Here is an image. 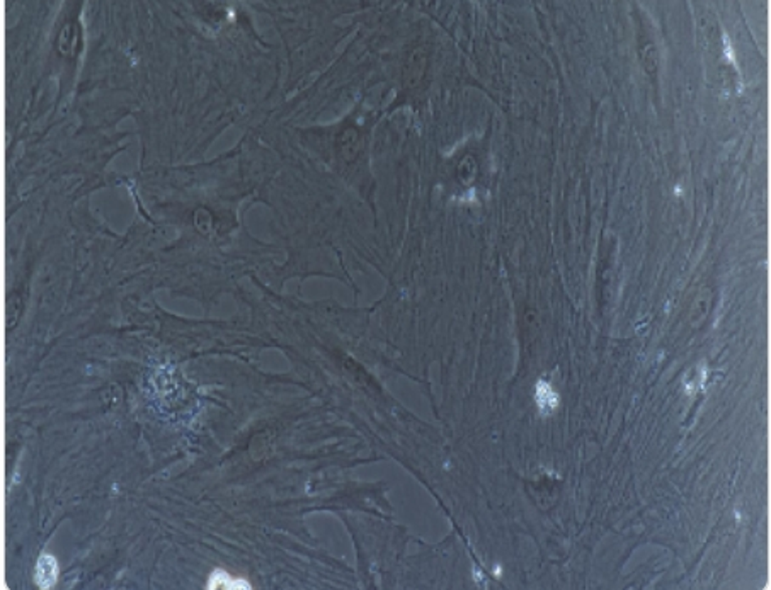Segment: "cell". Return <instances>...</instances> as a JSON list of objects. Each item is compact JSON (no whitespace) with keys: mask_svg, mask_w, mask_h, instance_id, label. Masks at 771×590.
Returning a JSON list of instances; mask_svg holds the SVG:
<instances>
[{"mask_svg":"<svg viewBox=\"0 0 771 590\" xmlns=\"http://www.w3.org/2000/svg\"><path fill=\"white\" fill-rule=\"evenodd\" d=\"M34 580L40 589H51L58 580V563L51 555H41L34 568Z\"/></svg>","mask_w":771,"mask_h":590,"instance_id":"6da1fadb","label":"cell"},{"mask_svg":"<svg viewBox=\"0 0 771 590\" xmlns=\"http://www.w3.org/2000/svg\"><path fill=\"white\" fill-rule=\"evenodd\" d=\"M206 587L211 589V590H217V589L249 590V589H252V585L249 584L247 580H244V579H232V577L228 575L225 570H222V568H217V570H213V574L210 575L208 585H206Z\"/></svg>","mask_w":771,"mask_h":590,"instance_id":"3957f363","label":"cell"},{"mask_svg":"<svg viewBox=\"0 0 771 590\" xmlns=\"http://www.w3.org/2000/svg\"><path fill=\"white\" fill-rule=\"evenodd\" d=\"M535 402L541 415H549L559 407V395L549 381L540 380L535 386Z\"/></svg>","mask_w":771,"mask_h":590,"instance_id":"7a4b0ae2","label":"cell"}]
</instances>
